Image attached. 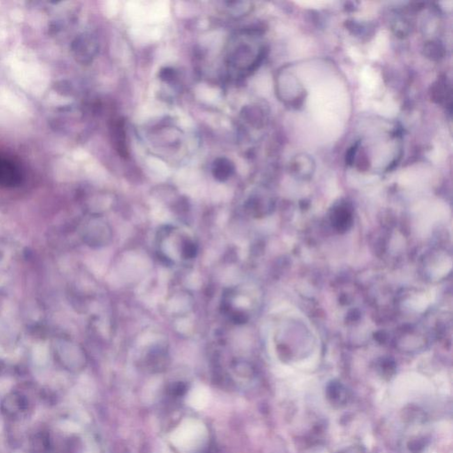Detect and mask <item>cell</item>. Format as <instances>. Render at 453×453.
I'll return each mask as SVG.
<instances>
[{
  "label": "cell",
  "mask_w": 453,
  "mask_h": 453,
  "mask_svg": "<svg viewBox=\"0 0 453 453\" xmlns=\"http://www.w3.org/2000/svg\"><path fill=\"white\" fill-rule=\"evenodd\" d=\"M326 397L332 406L341 408L349 402L350 393L344 384L338 381H332L326 388Z\"/></svg>",
  "instance_id": "cell-2"
},
{
  "label": "cell",
  "mask_w": 453,
  "mask_h": 453,
  "mask_svg": "<svg viewBox=\"0 0 453 453\" xmlns=\"http://www.w3.org/2000/svg\"><path fill=\"white\" fill-rule=\"evenodd\" d=\"M209 396H210L209 393L204 389L202 388L196 389L192 391V393H190L189 403L192 407L202 409L208 404Z\"/></svg>",
  "instance_id": "cell-5"
},
{
  "label": "cell",
  "mask_w": 453,
  "mask_h": 453,
  "mask_svg": "<svg viewBox=\"0 0 453 453\" xmlns=\"http://www.w3.org/2000/svg\"><path fill=\"white\" fill-rule=\"evenodd\" d=\"M159 75H160V78H161L162 80H164V81H173L176 77V71L172 69V68L166 67V68L160 71Z\"/></svg>",
  "instance_id": "cell-7"
},
{
  "label": "cell",
  "mask_w": 453,
  "mask_h": 453,
  "mask_svg": "<svg viewBox=\"0 0 453 453\" xmlns=\"http://www.w3.org/2000/svg\"><path fill=\"white\" fill-rule=\"evenodd\" d=\"M205 430L203 424L189 420L183 422L172 436L173 443L182 449H190L204 438Z\"/></svg>",
  "instance_id": "cell-1"
},
{
  "label": "cell",
  "mask_w": 453,
  "mask_h": 453,
  "mask_svg": "<svg viewBox=\"0 0 453 453\" xmlns=\"http://www.w3.org/2000/svg\"><path fill=\"white\" fill-rule=\"evenodd\" d=\"M9 165H10V160L6 159V158H0V184L2 183L4 177L7 174Z\"/></svg>",
  "instance_id": "cell-9"
},
{
  "label": "cell",
  "mask_w": 453,
  "mask_h": 453,
  "mask_svg": "<svg viewBox=\"0 0 453 453\" xmlns=\"http://www.w3.org/2000/svg\"><path fill=\"white\" fill-rule=\"evenodd\" d=\"M338 453H367V451L365 450V447L355 444V445L345 447L344 449L339 450Z\"/></svg>",
  "instance_id": "cell-8"
},
{
  "label": "cell",
  "mask_w": 453,
  "mask_h": 453,
  "mask_svg": "<svg viewBox=\"0 0 453 453\" xmlns=\"http://www.w3.org/2000/svg\"><path fill=\"white\" fill-rule=\"evenodd\" d=\"M235 167L233 162L226 158H218L213 163V176L220 182H225L234 174Z\"/></svg>",
  "instance_id": "cell-4"
},
{
  "label": "cell",
  "mask_w": 453,
  "mask_h": 453,
  "mask_svg": "<svg viewBox=\"0 0 453 453\" xmlns=\"http://www.w3.org/2000/svg\"><path fill=\"white\" fill-rule=\"evenodd\" d=\"M427 445V440L424 437H415L409 441L407 447L413 453L422 452Z\"/></svg>",
  "instance_id": "cell-6"
},
{
  "label": "cell",
  "mask_w": 453,
  "mask_h": 453,
  "mask_svg": "<svg viewBox=\"0 0 453 453\" xmlns=\"http://www.w3.org/2000/svg\"><path fill=\"white\" fill-rule=\"evenodd\" d=\"M111 136L113 146L120 157L128 158L129 150L127 145L126 130L123 119L113 120L111 126Z\"/></svg>",
  "instance_id": "cell-3"
}]
</instances>
